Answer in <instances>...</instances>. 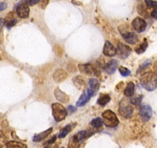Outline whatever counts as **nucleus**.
Segmentation results:
<instances>
[{
	"label": "nucleus",
	"mask_w": 157,
	"mask_h": 148,
	"mask_svg": "<svg viewBox=\"0 0 157 148\" xmlns=\"http://www.w3.org/2000/svg\"><path fill=\"white\" fill-rule=\"evenodd\" d=\"M16 14L22 19L29 17V7L26 0H22L18 3L16 6Z\"/></svg>",
	"instance_id": "nucleus-6"
},
{
	"label": "nucleus",
	"mask_w": 157,
	"mask_h": 148,
	"mask_svg": "<svg viewBox=\"0 0 157 148\" xmlns=\"http://www.w3.org/2000/svg\"><path fill=\"white\" fill-rule=\"evenodd\" d=\"M111 100V98L110 96H109L108 94H103V95H101L99 97L97 100V103L99 105H100L101 107H104L105 104L108 103L109 101Z\"/></svg>",
	"instance_id": "nucleus-23"
},
{
	"label": "nucleus",
	"mask_w": 157,
	"mask_h": 148,
	"mask_svg": "<svg viewBox=\"0 0 157 148\" xmlns=\"http://www.w3.org/2000/svg\"><path fill=\"white\" fill-rule=\"evenodd\" d=\"M146 25L147 24H146V21L140 17H136L132 22V29L134 31L137 32V33H143V31H145Z\"/></svg>",
	"instance_id": "nucleus-9"
},
{
	"label": "nucleus",
	"mask_w": 157,
	"mask_h": 148,
	"mask_svg": "<svg viewBox=\"0 0 157 148\" xmlns=\"http://www.w3.org/2000/svg\"><path fill=\"white\" fill-rule=\"evenodd\" d=\"M7 8V4L6 3V2H0V12L3 11V10H5Z\"/></svg>",
	"instance_id": "nucleus-35"
},
{
	"label": "nucleus",
	"mask_w": 157,
	"mask_h": 148,
	"mask_svg": "<svg viewBox=\"0 0 157 148\" xmlns=\"http://www.w3.org/2000/svg\"><path fill=\"white\" fill-rule=\"evenodd\" d=\"M52 128H49V129L43 131V132L40 133V134H35L34 137H33V140L34 142H40L42 140H44L45 138L48 137L49 134L52 133Z\"/></svg>",
	"instance_id": "nucleus-17"
},
{
	"label": "nucleus",
	"mask_w": 157,
	"mask_h": 148,
	"mask_svg": "<svg viewBox=\"0 0 157 148\" xmlns=\"http://www.w3.org/2000/svg\"><path fill=\"white\" fill-rule=\"evenodd\" d=\"M40 0H28L27 2H28L29 6H34L36 4L39 3Z\"/></svg>",
	"instance_id": "nucleus-34"
},
{
	"label": "nucleus",
	"mask_w": 157,
	"mask_h": 148,
	"mask_svg": "<svg viewBox=\"0 0 157 148\" xmlns=\"http://www.w3.org/2000/svg\"><path fill=\"white\" fill-rule=\"evenodd\" d=\"M119 71H120V72L123 76H128L131 73V71L129 69H127V68L124 67V66H120L119 68Z\"/></svg>",
	"instance_id": "nucleus-28"
},
{
	"label": "nucleus",
	"mask_w": 157,
	"mask_h": 148,
	"mask_svg": "<svg viewBox=\"0 0 157 148\" xmlns=\"http://www.w3.org/2000/svg\"><path fill=\"white\" fill-rule=\"evenodd\" d=\"M6 146L10 148H19V147H27V146L25 144H23L22 143H19V142L16 141H10L6 143Z\"/></svg>",
	"instance_id": "nucleus-25"
},
{
	"label": "nucleus",
	"mask_w": 157,
	"mask_h": 148,
	"mask_svg": "<svg viewBox=\"0 0 157 148\" xmlns=\"http://www.w3.org/2000/svg\"><path fill=\"white\" fill-rule=\"evenodd\" d=\"M122 36H123V38L124 39L126 43H129V44H136V43L138 42V36L136 33H134L133 32H126V33H121Z\"/></svg>",
	"instance_id": "nucleus-12"
},
{
	"label": "nucleus",
	"mask_w": 157,
	"mask_h": 148,
	"mask_svg": "<svg viewBox=\"0 0 157 148\" xmlns=\"http://www.w3.org/2000/svg\"><path fill=\"white\" fill-rule=\"evenodd\" d=\"M148 46V43H147V41H146V40H144V41L143 42V43H141V44L140 45V46H138V47L136 48V52L138 54H141V53H143L146 51V48H147Z\"/></svg>",
	"instance_id": "nucleus-24"
},
{
	"label": "nucleus",
	"mask_w": 157,
	"mask_h": 148,
	"mask_svg": "<svg viewBox=\"0 0 157 148\" xmlns=\"http://www.w3.org/2000/svg\"><path fill=\"white\" fill-rule=\"evenodd\" d=\"M134 90H135V85L132 82L128 83L127 86H126V89L124 90V94L127 97H130L132 96L134 94Z\"/></svg>",
	"instance_id": "nucleus-20"
},
{
	"label": "nucleus",
	"mask_w": 157,
	"mask_h": 148,
	"mask_svg": "<svg viewBox=\"0 0 157 148\" xmlns=\"http://www.w3.org/2000/svg\"><path fill=\"white\" fill-rule=\"evenodd\" d=\"M102 120H103V123L108 127L114 128L117 127L119 123H120L119 119L116 117V114L110 110L104 111L102 114Z\"/></svg>",
	"instance_id": "nucleus-2"
},
{
	"label": "nucleus",
	"mask_w": 157,
	"mask_h": 148,
	"mask_svg": "<svg viewBox=\"0 0 157 148\" xmlns=\"http://www.w3.org/2000/svg\"><path fill=\"white\" fill-rule=\"evenodd\" d=\"M54 51H55L56 54L58 56H63V48H62V46H59V45H56V46H54Z\"/></svg>",
	"instance_id": "nucleus-32"
},
{
	"label": "nucleus",
	"mask_w": 157,
	"mask_h": 148,
	"mask_svg": "<svg viewBox=\"0 0 157 148\" xmlns=\"http://www.w3.org/2000/svg\"><path fill=\"white\" fill-rule=\"evenodd\" d=\"M119 113L124 118H130L133 114V108L130 105V102H129L126 99H123L120 103Z\"/></svg>",
	"instance_id": "nucleus-4"
},
{
	"label": "nucleus",
	"mask_w": 157,
	"mask_h": 148,
	"mask_svg": "<svg viewBox=\"0 0 157 148\" xmlns=\"http://www.w3.org/2000/svg\"><path fill=\"white\" fill-rule=\"evenodd\" d=\"M74 85L78 89V90H83L86 87V81L82 76H75L72 80Z\"/></svg>",
	"instance_id": "nucleus-19"
},
{
	"label": "nucleus",
	"mask_w": 157,
	"mask_h": 148,
	"mask_svg": "<svg viewBox=\"0 0 157 148\" xmlns=\"http://www.w3.org/2000/svg\"><path fill=\"white\" fill-rule=\"evenodd\" d=\"M95 95V93L92 91L90 89H87L86 91H84V93L81 95V96L79 97L78 100L77 101L76 106L77 107H83L84 105L87 103L89 100H90V98L92 96H93Z\"/></svg>",
	"instance_id": "nucleus-11"
},
{
	"label": "nucleus",
	"mask_w": 157,
	"mask_h": 148,
	"mask_svg": "<svg viewBox=\"0 0 157 148\" xmlns=\"http://www.w3.org/2000/svg\"><path fill=\"white\" fill-rule=\"evenodd\" d=\"M67 111L69 113V114L74 113L75 111H76V107H72V106H69V107H67Z\"/></svg>",
	"instance_id": "nucleus-33"
},
{
	"label": "nucleus",
	"mask_w": 157,
	"mask_h": 148,
	"mask_svg": "<svg viewBox=\"0 0 157 148\" xmlns=\"http://www.w3.org/2000/svg\"><path fill=\"white\" fill-rule=\"evenodd\" d=\"M123 82H121V83H120V84H118V85L117 86H116V90H118V89H119V88H120V89H123Z\"/></svg>",
	"instance_id": "nucleus-40"
},
{
	"label": "nucleus",
	"mask_w": 157,
	"mask_h": 148,
	"mask_svg": "<svg viewBox=\"0 0 157 148\" xmlns=\"http://www.w3.org/2000/svg\"><path fill=\"white\" fill-rule=\"evenodd\" d=\"M91 125L95 128H100L103 125V120H102V119L97 117V118H95L92 120Z\"/></svg>",
	"instance_id": "nucleus-26"
},
{
	"label": "nucleus",
	"mask_w": 157,
	"mask_h": 148,
	"mask_svg": "<svg viewBox=\"0 0 157 148\" xmlns=\"http://www.w3.org/2000/svg\"><path fill=\"white\" fill-rule=\"evenodd\" d=\"M16 22H17V19H16V15L13 13H10L5 19V25H6L8 28L14 26Z\"/></svg>",
	"instance_id": "nucleus-18"
},
{
	"label": "nucleus",
	"mask_w": 157,
	"mask_h": 148,
	"mask_svg": "<svg viewBox=\"0 0 157 148\" xmlns=\"http://www.w3.org/2000/svg\"><path fill=\"white\" fill-rule=\"evenodd\" d=\"M140 84L145 90L153 91L157 87V76L152 72L143 73L140 77Z\"/></svg>",
	"instance_id": "nucleus-1"
},
{
	"label": "nucleus",
	"mask_w": 157,
	"mask_h": 148,
	"mask_svg": "<svg viewBox=\"0 0 157 148\" xmlns=\"http://www.w3.org/2000/svg\"><path fill=\"white\" fill-rule=\"evenodd\" d=\"M6 145V137L2 131L0 130V147H2Z\"/></svg>",
	"instance_id": "nucleus-31"
},
{
	"label": "nucleus",
	"mask_w": 157,
	"mask_h": 148,
	"mask_svg": "<svg viewBox=\"0 0 157 148\" xmlns=\"http://www.w3.org/2000/svg\"><path fill=\"white\" fill-rule=\"evenodd\" d=\"M49 0H43V1H42L41 5H40V7L43 9H45L46 6L48 5V3H49Z\"/></svg>",
	"instance_id": "nucleus-36"
},
{
	"label": "nucleus",
	"mask_w": 157,
	"mask_h": 148,
	"mask_svg": "<svg viewBox=\"0 0 157 148\" xmlns=\"http://www.w3.org/2000/svg\"><path fill=\"white\" fill-rule=\"evenodd\" d=\"M151 64V60H147L146 61H145L144 63H143V64L141 65V66H140V68H139L138 71H137V72H142L143 70H144V69H146V68L149 67V66H150Z\"/></svg>",
	"instance_id": "nucleus-30"
},
{
	"label": "nucleus",
	"mask_w": 157,
	"mask_h": 148,
	"mask_svg": "<svg viewBox=\"0 0 157 148\" xmlns=\"http://www.w3.org/2000/svg\"><path fill=\"white\" fill-rule=\"evenodd\" d=\"M75 126V124H74V125H72V124L66 125V127H63V129L61 130L59 134V138H63V137H66V136L67 135V134H69V133L70 132L71 130H72V128H73Z\"/></svg>",
	"instance_id": "nucleus-22"
},
{
	"label": "nucleus",
	"mask_w": 157,
	"mask_h": 148,
	"mask_svg": "<svg viewBox=\"0 0 157 148\" xmlns=\"http://www.w3.org/2000/svg\"><path fill=\"white\" fill-rule=\"evenodd\" d=\"M52 116H53L54 119L56 121L60 122L62 120H64L67 115V111L66 109L58 103H55L52 104Z\"/></svg>",
	"instance_id": "nucleus-3"
},
{
	"label": "nucleus",
	"mask_w": 157,
	"mask_h": 148,
	"mask_svg": "<svg viewBox=\"0 0 157 148\" xmlns=\"http://www.w3.org/2000/svg\"><path fill=\"white\" fill-rule=\"evenodd\" d=\"M86 132L85 130H82V131H79L78 133H77L75 135H74L72 138L70 139L69 140V147H73V148H76L78 147L79 146V143L81 141L84 140L86 137Z\"/></svg>",
	"instance_id": "nucleus-8"
},
{
	"label": "nucleus",
	"mask_w": 157,
	"mask_h": 148,
	"mask_svg": "<svg viewBox=\"0 0 157 148\" xmlns=\"http://www.w3.org/2000/svg\"><path fill=\"white\" fill-rule=\"evenodd\" d=\"M154 71H155V74L157 76V62L155 63V65H154Z\"/></svg>",
	"instance_id": "nucleus-41"
},
{
	"label": "nucleus",
	"mask_w": 157,
	"mask_h": 148,
	"mask_svg": "<svg viewBox=\"0 0 157 148\" xmlns=\"http://www.w3.org/2000/svg\"><path fill=\"white\" fill-rule=\"evenodd\" d=\"M151 16L155 19H157V9H154L151 13Z\"/></svg>",
	"instance_id": "nucleus-37"
},
{
	"label": "nucleus",
	"mask_w": 157,
	"mask_h": 148,
	"mask_svg": "<svg viewBox=\"0 0 157 148\" xmlns=\"http://www.w3.org/2000/svg\"><path fill=\"white\" fill-rule=\"evenodd\" d=\"M102 53L106 56H116L117 51H116V48L110 42L106 41L104 45Z\"/></svg>",
	"instance_id": "nucleus-13"
},
{
	"label": "nucleus",
	"mask_w": 157,
	"mask_h": 148,
	"mask_svg": "<svg viewBox=\"0 0 157 148\" xmlns=\"http://www.w3.org/2000/svg\"><path fill=\"white\" fill-rule=\"evenodd\" d=\"M56 136H54V137H52V138L51 139V140H48V141H46V143H45V145H46V144H50V143H54V142L56 141Z\"/></svg>",
	"instance_id": "nucleus-38"
},
{
	"label": "nucleus",
	"mask_w": 157,
	"mask_h": 148,
	"mask_svg": "<svg viewBox=\"0 0 157 148\" xmlns=\"http://www.w3.org/2000/svg\"><path fill=\"white\" fill-rule=\"evenodd\" d=\"M145 2H146L148 8L157 9V1H153V0H145Z\"/></svg>",
	"instance_id": "nucleus-29"
},
{
	"label": "nucleus",
	"mask_w": 157,
	"mask_h": 148,
	"mask_svg": "<svg viewBox=\"0 0 157 148\" xmlns=\"http://www.w3.org/2000/svg\"><path fill=\"white\" fill-rule=\"evenodd\" d=\"M54 94H55L56 98L59 101H60L61 103H66L69 102V96L66 95L65 93H63V91H61L59 88L56 89L55 92H54Z\"/></svg>",
	"instance_id": "nucleus-16"
},
{
	"label": "nucleus",
	"mask_w": 157,
	"mask_h": 148,
	"mask_svg": "<svg viewBox=\"0 0 157 148\" xmlns=\"http://www.w3.org/2000/svg\"><path fill=\"white\" fill-rule=\"evenodd\" d=\"M143 96H135V97H132L130 99V103H132V105H136V106H140V103L142 102V99H143Z\"/></svg>",
	"instance_id": "nucleus-27"
},
{
	"label": "nucleus",
	"mask_w": 157,
	"mask_h": 148,
	"mask_svg": "<svg viewBox=\"0 0 157 148\" xmlns=\"http://www.w3.org/2000/svg\"><path fill=\"white\" fill-rule=\"evenodd\" d=\"M99 83L97 80L96 79H90L89 80V89L92 90L94 93L99 90Z\"/></svg>",
	"instance_id": "nucleus-21"
},
{
	"label": "nucleus",
	"mask_w": 157,
	"mask_h": 148,
	"mask_svg": "<svg viewBox=\"0 0 157 148\" xmlns=\"http://www.w3.org/2000/svg\"><path fill=\"white\" fill-rule=\"evenodd\" d=\"M140 115L143 122H148L152 116V110L150 106L143 104L140 110Z\"/></svg>",
	"instance_id": "nucleus-7"
},
{
	"label": "nucleus",
	"mask_w": 157,
	"mask_h": 148,
	"mask_svg": "<svg viewBox=\"0 0 157 148\" xmlns=\"http://www.w3.org/2000/svg\"><path fill=\"white\" fill-rule=\"evenodd\" d=\"M119 66V62L116 60H112L105 65L104 69L108 74H113L116 70V68Z\"/></svg>",
	"instance_id": "nucleus-15"
},
{
	"label": "nucleus",
	"mask_w": 157,
	"mask_h": 148,
	"mask_svg": "<svg viewBox=\"0 0 157 148\" xmlns=\"http://www.w3.org/2000/svg\"><path fill=\"white\" fill-rule=\"evenodd\" d=\"M67 77H68L67 72L62 69H56L53 74V80L57 83L63 82L65 80L67 79Z\"/></svg>",
	"instance_id": "nucleus-14"
},
{
	"label": "nucleus",
	"mask_w": 157,
	"mask_h": 148,
	"mask_svg": "<svg viewBox=\"0 0 157 148\" xmlns=\"http://www.w3.org/2000/svg\"><path fill=\"white\" fill-rule=\"evenodd\" d=\"M116 51H117L116 54H118V56L120 58L124 60V59H126L130 55L132 49L127 45H125L123 43H120V44L118 45L117 48H116Z\"/></svg>",
	"instance_id": "nucleus-10"
},
{
	"label": "nucleus",
	"mask_w": 157,
	"mask_h": 148,
	"mask_svg": "<svg viewBox=\"0 0 157 148\" xmlns=\"http://www.w3.org/2000/svg\"><path fill=\"white\" fill-rule=\"evenodd\" d=\"M78 69L82 73L87 75V76H93V75H99V66H96L93 64L86 63V64H80L78 66Z\"/></svg>",
	"instance_id": "nucleus-5"
},
{
	"label": "nucleus",
	"mask_w": 157,
	"mask_h": 148,
	"mask_svg": "<svg viewBox=\"0 0 157 148\" xmlns=\"http://www.w3.org/2000/svg\"><path fill=\"white\" fill-rule=\"evenodd\" d=\"M0 60H1V56H0Z\"/></svg>",
	"instance_id": "nucleus-42"
},
{
	"label": "nucleus",
	"mask_w": 157,
	"mask_h": 148,
	"mask_svg": "<svg viewBox=\"0 0 157 148\" xmlns=\"http://www.w3.org/2000/svg\"><path fill=\"white\" fill-rule=\"evenodd\" d=\"M5 25V19H0V32L2 30V27Z\"/></svg>",
	"instance_id": "nucleus-39"
}]
</instances>
